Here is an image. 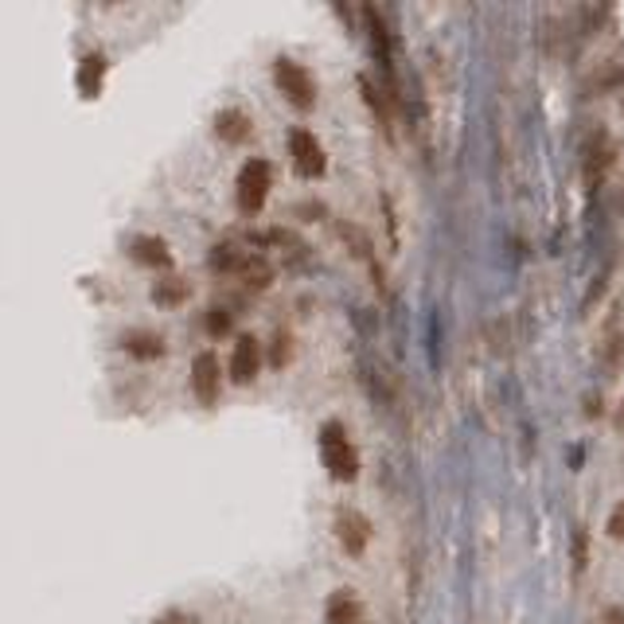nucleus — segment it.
<instances>
[{
  "mask_svg": "<svg viewBox=\"0 0 624 624\" xmlns=\"http://www.w3.org/2000/svg\"><path fill=\"white\" fill-rule=\"evenodd\" d=\"M320 461H325L332 480H355L359 476V453L347 438L344 421H325L320 426Z\"/></svg>",
  "mask_w": 624,
  "mask_h": 624,
  "instance_id": "nucleus-1",
  "label": "nucleus"
},
{
  "mask_svg": "<svg viewBox=\"0 0 624 624\" xmlns=\"http://www.w3.org/2000/svg\"><path fill=\"white\" fill-rule=\"evenodd\" d=\"M270 160L261 157H250L243 168H238V180H234V187H238V207L243 211H258L261 204H266V196H270Z\"/></svg>",
  "mask_w": 624,
  "mask_h": 624,
  "instance_id": "nucleus-2",
  "label": "nucleus"
},
{
  "mask_svg": "<svg viewBox=\"0 0 624 624\" xmlns=\"http://www.w3.org/2000/svg\"><path fill=\"white\" fill-rule=\"evenodd\" d=\"M273 78H278L281 94H285L293 106H313V102H317V83H313V75H308L297 59H290V56L273 59Z\"/></svg>",
  "mask_w": 624,
  "mask_h": 624,
  "instance_id": "nucleus-3",
  "label": "nucleus"
},
{
  "mask_svg": "<svg viewBox=\"0 0 624 624\" xmlns=\"http://www.w3.org/2000/svg\"><path fill=\"white\" fill-rule=\"evenodd\" d=\"M290 157H293V168H297L301 176H317V172H325V145L317 140V133L313 130H293L290 133Z\"/></svg>",
  "mask_w": 624,
  "mask_h": 624,
  "instance_id": "nucleus-4",
  "label": "nucleus"
},
{
  "mask_svg": "<svg viewBox=\"0 0 624 624\" xmlns=\"http://www.w3.org/2000/svg\"><path fill=\"white\" fill-rule=\"evenodd\" d=\"M335 539L347 554H364L367 539H371V519L359 507H340L335 512Z\"/></svg>",
  "mask_w": 624,
  "mask_h": 624,
  "instance_id": "nucleus-5",
  "label": "nucleus"
},
{
  "mask_svg": "<svg viewBox=\"0 0 624 624\" xmlns=\"http://www.w3.org/2000/svg\"><path fill=\"white\" fill-rule=\"evenodd\" d=\"M192 391L204 406H211L219 399V355L215 352H199L192 359Z\"/></svg>",
  "mask_w": 624,
  "mask_h": 624,
  "instance_id": "nucleus-6",
  "label": "nucleus"
},
{
  "mask_svg": "<svg viewBox=\"0 0 624 624\" xmlns=\"http://www.w3.org/2000/svg\"><path fill=\"white\" fill-rule=\"evenodd\" d=\"M261 367V344H258V335H238L234 340V352H231V379L234 382H250L254 375H258Z\"/></svg>",
  "mask_w": 624,
  "mask_h": 624,
  "instance_id": "nucleus-7",
  "label": "nucleus"
},
{
  "mask_svg": "<svg viewBox=\"0 0 624 624\" xmlns=\"http://www.w3.org/2000/svg\"><path fill=\"white\" fill-rule=\"evenodd\" d=\"M325 621L328 624H364V605L355 589H332L325 601Z\"/></svg>",
  "mask_w": 624,
  "mask_h": 624,
  "instance_id": "nucleus-8",
  "label": "nucleus"
},
{
  "mask_svg": "<svg viewBox=\"0 0 624 624\" xmlns=\"http://www.w3.org/2000/svg\"><path fill=\"white\" fill-rule=\"evenodd\" d=\"M102 78H106V56L102 51H86L83 63H78V71H75L78 90H83L86 98H94V94L102 90Z\"/></svg>",
  "mask_w": 624,
  "mask_h": 624,
  "instance_id": "nucleus-9",
  "label": "nucleus"
},
{
  "mask_svg": "<svg viewBox=\"0 0 624 624\" xmlns=\"http://www.w3.org/2000/svg\"><path fill=\"white\" fill-rule=\"evenodd\" d=\"M250 113L238 110V106H227V110L215 113V133L223 140H243L246 133H250Z\"/></svg>",
  "mask_w": 624,
  "mask_h": 624,
  "instance_id": "nucleus-10",
  "label": "nucleus"
},
{
  "mask_svg": "<svg viewBox=\"0 0 624 624\" xmlns=\"http://www.w3.org/2000/svg\"><path fill=\"white\" fill-rule=\"evenodd\" d=\"M122 344H125V352L137 355V359H157V355H164V335L149 332V328H137V332H130Z\"/></svg>",
  "mask_w": 624,
  "mask_h": 624,
  "instance_id": "nucleus-11",
  "label": "nucleus"
},
{
  "mask_svg": "<svg viewBox=\"0 0 624 624\" xmlns=\"http://www.w3.org/2000/svg\"><path fill=\"white\" fill-rule=\"evenodd\" d=\"M133 258L145 261V266H168L172 250H168V243L157 238V234H137V238H133Z\"/></svg>",
  "mask_w": 624,
  "mask_h": 624,
  "instance_id": "nucleus-12",
  "label": "nucleus"
},
{
  "mask_svg": "<svg viewBox=\"0 0 624 624\" xmlns=\"http://www.w3.org/2000/svg\"><path fill=\"white\" fill-rule=\"evenodd\" d=\"M187 297V281L176 278V273H168V278H160L157 285H152V301L157 305H176V301Z\"/></svg>",
  "mask_w": 624,
  "mask_h": 624,
  "instance_id": "nucleus-13",
  "label": "nucleus"
},
{
  "mask_svg": "<svg viewBox=\"0 0 624 624\" xmlns=\"http://www.w3.org/2000/svg\"><path fill=\"white\" fill-rule=\"evenodd\" d=\"M204 325H207V332H211V335L227 332V328H231V313H227V308H207Z\"/></svg>",
  "mask_w": 624,
  "mask_h": 624,
  "instance_id": "nucleus-14",
  "label": "nucleus"
},
{
  "mask_svg": "<svg viewBox=\"0 0 624 624\" xmlns=\"http://www.w3.org/2000/svg\"><path fill=\"white\" fill-rule=\"evenodd\" d=\"M605 527H609V535H613V539H624V500L616 503L613 512H609V523H605Z\"/></svg>",
  "mask_w": 624,
  "mask_h": 624,
  "instance_id": "nucleus-15",
  "label": "nucleus"
},
{
  "mask_svg": "<svg viewBox=\"0 0 624 624\" xmlns=\"http://www.w3.org/2000/svg\"><path fill=\"white\" fill-rule=\"evenodd\" d=\"M285 359H290V335L278 332L273 335V364H285Z\"/></svg>",
  "mask_w": 624,
  "mask_h": 624,
  "instance_id": "nucleus-16",
  "label": "nucleus"
},
{
  "mask_svg": "<svg viewBox=\"0 0 624 624\" xmlns=\"http://www.w3.org/2000/svg\"><path fill=\"white\" fill-rule=\"evenodd\" d=\"M597 624H624V609H621V605L601 609V616H597Z\"/></svg>",
  "mask_w": 624,
  "mask_h": 624,
  "instance_id": "nucleus-17",
  "label": "nucleus"
},
{
  "mask_svg": "<svg viewBox=\"0 0 624 624\" xmlns=\"http://www.w3.org/2000/svg\"><path fill=\"white\" fill-rule=\"evenodd\" d=\"M616 426L624 429V399H621V411H616Z\"/></svg>",
  "mask_w": 624,
  "mask_h": 624,
  "instance_id": "nucleus-18",
  "label": "nucleus"
},
{
  "mask_svg": "<svg viewBox=\"0 0 624 624\" xmlns=\"http://www.w3.org/2000/svg\"><path fill=\"white\" fill-rule=\"evenodd\" d=\"M164 624H192V621H184V616H168Z\"/></svg>",
  "mask_w": 624,
  "mask_h": 624,
  "instance_id": "nucleus-19",
  "label": "nucleus"
},
{
  "mask_svg": "<svg viewBox=\"0 0 624 624\" xmlns=\"http://www.w3.org/2000/svg\"><path fill=\"white\" fill-rule=\"evenodd\" d=\"M621 207H624V196H621Z\"/></svg>",
  "mask_w": 624,
  "mask_h": 624,
  "instance_id": "nucleus-20",
  "label": "nucleus"
}]
</instances>
